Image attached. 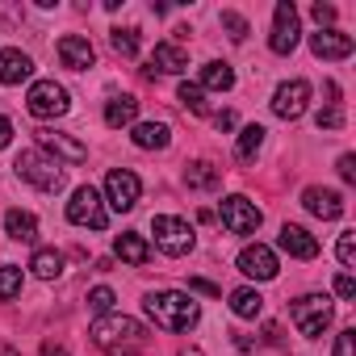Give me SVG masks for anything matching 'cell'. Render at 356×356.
<instances>
[{
    "mask_svg": "<svg viewBox=\"0 0 356 356\" xmlns=\"http://www.w3.org/2000/svg\"><path fill=\"white\" fill-rule=\"evenodd\" d=\"M264 339H268V343H277V339H281V327H277V323H268V327H264Z\"/></svg>",
    "mask_w": 356,
    "mask_h": 356,
    "instance_id": "43",
    "label": "cell"
},
{
    "mask_svg": "<svg viewBox=\"0 0 356 356\" xmlns=\"http://www.w3.org/2000/svg\"><path fill=\"white\" fill-rule=\"evenodd\" d=\"M222 30H227L231 42H243V38H248V17H239V13H222Z\"/></svg>",
    "mask_w": 356,
    "mask_h": 356,
    "instance_id": "33",
    "label": "cell"
},
{
    "mask_svg": "<svg viewBox=\"0 0 356 356\" xmlns=\"http://www.w3.org/2000/svg\"><path fill=\"white\" fill-rule=\"evenodd\" d=\"M30 268H34V277L55 281V277L63 273V256H59L55 248H38V252H34V260H30Z\"/></svg>",
    "mask_w": 356,
    "mask_h": 356,
    "instance_id": "26",
    "label": "cell"
},
{
    "mask_svg": "<svg viewBox=\"0 0 356 356\" xmlns=\"http://www.w3.org/2000/svg\"><path fill=\"white\" fill-rule=\"evenodd\" d=\"M17 293H22V268L5 264V268H0V302H9Z\"/></svg>",
    "mask_w": 356,
    "mask_h": 356,
    "instance_id": "31",
    "label": "cell"
},
{
    "mask_svg": "<svg viewBox=\"0 0 356 356\" xmlns=\"http://www.w3.org/2000/svg\"><path fill=\"white\" fill-rule=\"evenodd\" d=\"M264 134H268V130H264V126H256V122H252V126H243V134H239V143H235V155H239V159H252V155L264 147Z\"/></svg>",
    "mask_w": 356,
    "mask_h": 356,
    "instance_id": "28",
    "label": "cell"
},
{
    "mask_svg": "<svg viewBox=\"0 0 356 356\" xmlns=\"http://www.w3.org/2000/svg\"><path fill=\"white\" fill-rule=\"evenodd\" d=\"M214 126H218V130H231V126H235V113H231V109H227V113H218V118H214Z\"/></svg>",
    "mask_w": 356,
    "mask_h": 356,
    "instance_id": "42",
    "label": "cell"
},
{
    "mask_svg": "<svg viewBox=\"0 0 356 356\" xmlns=\"http://www.w3.org/2000/svg\"><path fill=\"white\" fill-rule=\"evenodd\" d=\"M113 252H118V256H122L126 264H134V268L151 260V248H147V239H143V235H134V231L118 235V239H113Z\"/></svg>",
    "mask_w": 356,
    "mask_h": 356,
    "instance_id": "21",
    "label": "cell"
},
{
    "mask_svg": "<svg viewBox=\"0 0 356 356\" xmlns=\"http://www.w3.org/2000/svg\"><path fill=\"white\" fill-rule=\"evenodd\" d=\"M310 13H314V22H318V26H331V22H335V5H323V0H318Z\"/></svg>",
    "mask_w": 356,
    "mask_h": 356,
    "instance_id": "38",
    "label": "cell"
},
{
    "mask_svg": "<svg viewBox=\"0 0 356 356\" xmlns=\"http://www.w3.org/2000/svg\"><path fill=\"white\" fill-rule=\"evenodd\" d=\"M42 352L47 356H67V348H59V343H42Z\"/></svg>",
    "mask_w": 356,
    "mask_h": 356,
    "instance_id": "44",
    "label": "cell"
},
{
    "mask_svg": "<svg viewBox=\"0 0 356 356\" xmlns=\"http://www.w3.org/2000/svg\"><path fill=\"white\" fill-rule=\"evenodd\" d=\"M231 310L239 314V318H260V310H264V298H260V289H235L231 293Z\"/></svg>",
    "mask_w": 356,
    "mask_h": 356,
    "instance_id": "27",
    "label": "cell"
},
{
    "mask_svg": "<svg viewBox=\"0 0 356 356\" xmlns=\"http://www.w3.org/2000/svg\"><path fill=\"white\" fill-rule=\"evenodd\" d=\"M339 176H343L348 185L356 181V155H339Z\"/></svg>",
    "mask_w": 356,
    "mask_h": 356,
    "instance_id": "40",
    "label": "cell"
},
{
    "mask_svg": "<svg viewBox=\"0 0 356 356\" xmlns=\"http://www.w3.org/2000/svg\"><path fill=\"white\" fill-rule=\"evenodd\" d=\"M55 51H59V63H63V67H72V72H88V67L97 63L92 42H88V38H80V34H63Z\"/></svg>",
    "mask_w": 356,
    "mask_h": 356,
    "instance_id": "14",
    "label": "cell"
},
{
    "mask_svg": "<svg viewBox=\"0 0 356 356\" xmlns=\"http://www.w3.org/2000/svg\"><path fill=\"white\" fill-rule=\"evenodd\" d=\"M143 310L163 331H189V327L202 323V306L189 293H181V289H155V293H147Z\"/></svg>",
    "mask_w": 356,
    "mask_h": 356,
    "instance_id": "1",
    "label": "cell"
},
{
    "mask_svg": "<svg viewBox=\"0 0 356 356\" xmlns=\"http://www.w3.org/2000/svg\"><path fill=\"white\" fill-rule=\"evenodd\" d=\"M335 356H356V331L352 327L335 335Z\"/></svg>",
    "mask_w": 356,
    "mask_h": 356,
    "instance_id": "36",
    "label": "cell"
},
{
    "mask_svg": "<svg viewBox=\"0 0 356 356\" xmlns=\"http://www.w3.org/2000/svg\"><path fill=\"white\" fill-rule=\"evenodd\" d=\"M289 318H293V327H298L306 339H318V335L331 327L335 306H331L327 293H306V298H298V302L289 306Z\"/></svg>",
    "mask_w": 356,
    "mask_h": 356,
    "instance_id": "4",
    "label": "cell"
},
{
    "mask_svg": "<svg viewBox=\"0 0 356 356\" xmlns=\"http://www.w3.org/2000/svg\"><path fill=\"white\" fill-rule=\"evenodd\" d=\"M109 42H113V51H118V55H126V59H134V55H138V30H130V26H126V30H122V26H118V30H109Z\"/></svg>",
    "mask_w": 356,
    "mask_h": 356,
    "instance_id": "29",
    "label": "cell"
},
{
    "mask_svg": "<svg viewBox=\"0 0 356 356\" xmlns=\"http://www.w3.org/2000/svg\"><path fill=\"white\" fill-rule=\"evenodd\" d=\"M26 109H30L38 122H51V118H63V113L72 109V97H67L63 84H55V80H38V84H30Z\"/></svg>",
    "mask_w": 356,
    "mask_h": 356,
    "instance_id": "6",
    "label": "cell"
},
{
    "mask_svg": "<svg viewBox=\"0 0 356 356\" xmlns=\"http://www.w3.org/2000/svg\"><path fill=\"white\" fill-rule=\"evenodd\" d=\"M260 222H264V214L256 210V202H248V197H239V193L222 202V227H227L231 235H256Z\"/></svg>",
    "mask_w": 356,
    "mask_h": 356,
    "instance_id": "10",
    "label": "cell"
},
{
    "mask_svg": "<svg viewBox=\"0 0 356 356\" xmlns=\"http://www.w3.org/2000/svg\"><path fill=\"white\" fill-rule=\"evenodd\" d=\"M138 197H143V181L130 172V168H113L109 176H105V202L113 206V210H134L138 206Z\"/></svg>",
    "mask_w": 356,
    "mask_h": 356,
    "instance_id": "9",
    "label": "cell"
},
{
    "mask_svg": "<svg viewBox=\"0 0 356 356\" xmlns=\"http://www.w3.org/2000/svg\"><path fill=\"white\" fill-rule=\"evenodd\" d=\"M335 252H339V264H343V268H356V239H352V231L339 235V248H335Z\"/></svg>",
    "mask_w": 356,
    "mask_h": 356,
    "instance_id": "35",
    "label": "cell"
},
{
    "mask_svg": "<svg viewBox=\"0 0 356 356\" xmlns=\"http://www.w3.org/2000/svg\"><path fill=\"white\" fill-rule=\"evenodd\" d=\"M13 172L22 176V181H30L34 189H42V193H59V189L67 185L59 159H51V155H42V151H22V155L13 159Z\"/></svg>",
    "mask_w": 356,
    "mask_h": 356,
    "instance_id": "3",
    "label": "cell"
},
{
    "mask_svg": "<svg viewBox=\"0 0 356 356\" xmlns=\"http://www.w3.org/2000/svg\"><path fill=\"white\" fill-rule=\"evenodd\" d=\"M239 273L243 277H252V281H273L281 268H277V256H273V248H264V243H248L243 252H239Z\"/></svg>",
    "mask_w": 356,
    "mask_h": 356,
    "instance_id": "12",
    "label": "cell"
},
{
    "mask_svg": "<svg viewBox=\"0 0 356 356\" xmlns=\"http://www.w3.org/2000/svg\"><path fill=\"white\" fill-rule=\"evenodd\" d=\"M30 72H34V59L26 51H17V47L0 51V84H22V80H30Z\"/></svg>",
    "mask_w": 356,
    "mask_h": 356,
    "instance_id": "19",
    "label": "cell"
},
{
    "mask_svg": "<svg viewBox=\"0 0 356 356\" xmlns=\"http://www.w3.org/2000/svg\"><path fill=\"white\" fill-rule=\"evenodd\" d=\"M314 122H318V130H339L343 126V109L339 105H327V109H318Z\"/></svg>",
    "mask_w": 356,
    "mask_h": 356,
    "instance_id": "34",
    "label": "cell"
},
{
    "mask_svg": "<svg viewBox=\"0 0 356 356\" xmlns=\"http://www.w3.org/2000/svg\"><path fill=\"white\" fill-rule=\"evenodd\" d=\"M38 147L51 155V159H67V163H84L88 159V147L63 130H38Z\"/></svg>",
    "mask_w": 356,
    "mask_h": 356,
    "instance_id": "13",
    "label": "cell"
},
{
    "mask_svg": "<svg viewBox=\"0 0 356 356\" xmlns=\"http://www.w3.org/2000/svg\"><path fill=\"white\" fill-rule=\"evenodd\" d=\"M302 38V26H298V9L293 0H281V5L273 9V34H268V51L273 55H289Z\"/></svg>",
    "mask_w": 356,
    "mask_h": 356,
    "instance_id": "8",
    "label": "cell"
},
{
    "mask_svg": "<svg viewBox=\"0 0 356 356\" xmlns=\"http://www.w3.org/2000/svg\"><path fill=\"white\" fill-rule=\"evenodd\" d=\"M176 101H181L189 113H206V88H202V84H181Z\"/></svg>",
    "mask_w": 356,
    "mask_h": 356,
    "instance_id": "30",
    "label": "cell"
},
{
    "mask_svg": "<svg viewBox=\"0 0 356 356\" xmlns=\"http://www.w3.org/2000/svg\"><path fill=\"white\" fill-rule=\"evenodd\" d=\"M281 252H289L293 260H314V256H318V239H314L306 227L285 222V227H281Z\"/></svg>",
    "mask_w": 356,
    "mask_h": 356,
    "instance_id": "17",
    "label": "cell"
},
{
    "mask_svg": "<svg viewBox=\"0 0 356 356\" xmlns=\"http://www.w3.org/2000/svg\"><path fill=\"white\" fill-rule=\"evenodd\" d=\"M302 206H306L314 218H323V222H335V218L343 214V197H339L335 189H318V185H310V189L302 193Z\"/></svg>",
    "mask_w": 356,
    "mask_h": 356,
    "instance_id": "16",
    "label": "cell"
},
{
    "mask_svg": "<svg viewBox=\"0 0 356 356\" xmlns=\"http://www.w3.org/2000/svg\"><path fill=\"white\" fill-rule=\"evenodd\" d=\"M9 143H13V122L0 113V147H9Z\"/></svg>",
    "mask_w": 356,
    "mask_h": 356,
    "instance_id": "41",
    "label": "cell"
},
{
    "mask_svg": "<svg viewBox=\"0 0 356 356\" xmlns=\"http://www.w3.org/2000/svg\"><path fill=\"white\" fill-rule=\"evenodd\" d=\"M189 67V55L176 47V42H159L155 51H151V67H147V76H155V72H168V76H181Z\"/></svg>",
    "mask_w": 356,
    "mask_h": 356,
    "instance_id": "18",
    "label": "cell"
},
{
    "mask_svg": "<svg viewBox=\"0 0 356 356\" xmlns=\"http://www.w3.org/2000/svg\"><path fill=\"white\" fill-rule=\"evenodd\" d=\"M151 235H155V248L163 256H189L193 252V227L185 218H172V214H155L151 218Z\"/></svg>",
    "mask_w": 356,
    "mask_h": 356,
    "instance_id": "5",
    "label": "cell"
},
{
    "mask_svg": "<svg viewBox=\"0 0 356 356\" xmlns=\"http://www.w3.org/2000/svg\"><path fill=\"white\" fill-rule=\"evenodd\" d=\"M335 293H339L343 302H352V298H356V277H352V273H339V277H335Z\"/></svg>",
    "mask_w": 356,
    "mask_h": 356,
    "instance_id": "37",
    "label": "cell"
},
{
    "mask_svg": "<svg viewBox=\"0 0 356 356\" xmlns=\"http://www.w3.org/2000/svg\"><path fill=\"white\" fill-rule=\"evenodd\" d=\"M202 88H214V92H231L235 88V72H231V63H206L202 67Z\"/></svg>",
    "mask_w": 356,
    "mask_h": 356,
    "instance_id": "25",
    "label": "cell"
},
{
    "mask_svg": "<svg viewBox=\"0 0 356 356\" xmlns=\"http://www.w3.org/2000/svg\"><path fill=\"white\" fill-rule=\"evenodd\" d=\"M189 289H197V293H210V298H222V289H218L214 281H206V277H193V281H189Z\"/></svg>",
    "mask_w": 356,
    "mask_h": 356,
    "instance_id": "39",
    "label": "cell"
},
{
    "mask_svg": "<svg viewBox=\"0 0 356 356\" xmlns=\"http://www.w3.org/2000/svg\"><path fill=\"white\" fill-rule=\"evenodd\" d=\"M130 138H134V147H143V151H159V147H168L172 130H168V122H138Z\"/></svg>",
    "mask_w": 356,
    "mask_h": 356,
    "instance_id": "20",
    "label": "cell"
},
{
    "mask_svg": "<svg viewBox=\"0 0 356 356\" xmlns=\"http://www.w3.org/2000/svg\"><path fill=\"white\" fill-rule=\"evenodd\" d=\"M67 218H72L76 227H88V231H105V227H109L105 202H101V193H97L92 185H84V189L72 193V202H67Z\"/></svg>",
    "mask_w": 356,
    "mask_h": 356,
    "instance_id": "7",
    "label": "cell"
},
{
    "mask_svg": "<svg viewBox=\"0 0 356 356\" xmlns=\"http://www.w3.org/2000/svg\"><path fill=\"white\" fill-rule=\"evenodd\" d=\"M185 185H189V189H218V185H222V172H218L214 163L197 159V163L185 168Z\"/></svg>",
    "mask_w": 356,
    "mask_h": 356,
    "instance_id": "23",
    "label": "cell"
},
{
    "mask_svg": "<svg viewBox=\"0 0 356 356\" xmlns=\"http://www.w3.org/2000/svg\"><path fill=\"white\" fill-rule=\"evenodd\" d=\"M306 101H310V84L306 80H289L273 92V113L285 118V122H298L306 113Z\"/></svg>",
    "mask_w": 356,
    "mask_h": 356,
    "instance_id": "11",
    "label": "cell"
},
{
    "mask_svg": "<svg viewBox=\"0 0 356 356\" xmlns=\"http://www.w3.org/2000/svg\"><path fill=\"white\" fill-rule=\"evenodd\" d=\"M113 302H118V293H113L109 285H97V289L88 293V310H92L97 318H101V314H109V310H113Z\"/></svg>",
    "mask_w": 356,
    "mask_h": 356,
    "instance_id": "32",
    "label": "cell"
},
{
    "mask_svg": "<svg viewBox=\"0 0 356 356\" xmlns=\"http://www.w3.org/2000/svg\"><path fill=\"white\" fill-rule=\"evenodd\" d=\"M134 118H138V101H134V97H113V101L105 105V126H113V130L130 126Z\"/></svg>",
    "mask_w": 356,
    "mask_h": 356,
    "instance_id": "24",
    "label": "cell"
},
{
    "mask_svg": "<svg viewBox=\"0 0 356 356\" xmlns=\"http://www.w3.org/2000/svg\"><path fill=\"white\" fill-rule=\"evenodd\" d=\"M88 335H92L105 352H113V356H138L143 343H147L143 323H138V318H126V314H101V318H92Z\"/></svg>",
    "mask_w": 356,
    "mask_h": 356,
    "instance_id": "2",
    "label": "cell"
},
{
    "mask_svg": "<svg viewBox=\"0 0 356 356\" xmlns=\"http://www.w3.org/2000/svg\"><path fill=\"white\" fill-rule=\"evenodd\" d=\"M310 51L318 59H348L356 51V38L343 30H318V34H310Z\"/></svg>",
    "mask_w": 356,
    "mask_h": 356,
    "instance_id": "15",
    "label": "cell"
},
{
    "mask_svg": "<svg viewBox=\"0 0 356 356\" xmlns=\"http://www.w3.org/2000/svg\"><path fill=\"white\" fill-rule=\"evenodd\" d=\"M176 356H206V352H202V348H181Z\"/></svg>",
    "mask_w": 356,
    "mask_h": 356,
    "instance_id": "45",
    "label": "cell"
},
{
    "mask_svg": "<svg viewBox=\"0 0 356 356\" xmlns=\"http://www.w3.org/2000/svg\"><path fill=\"white\" fill-rule=\"evenodd\" d=\"M5 231H9V239H17V243H34V239H38V218L26 214V210H9V214H5Z\"/></svg>",
    "mask_w": 356,
    "mask_h": 356,
    "instance_id": "22",
    "label": "cell"
}]
</instances>
